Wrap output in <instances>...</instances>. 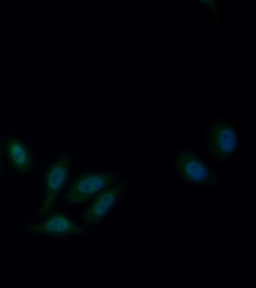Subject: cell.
Instances as JSON below:
<instances>
[{
	"label": "cell",
	"instance_id": "6",
	"mask_svg": "<svg viewBox=\"0 0 256 288\" xmlns=\"http://www.w3.org/2000/svg\"><path fill=\"white\" fill-rule=\"evenodd\" d=\"M123 189L124 184H120L98 194L84 214V224L91 225L100 222L112 208Z\"/></svg>",
	"mask_w": 256,
	"mask_h": 288
},
{
	"label": "cell",
	"instance_id": "8",
	"mask_svg": "<svg viewBox=\"0 0 256 288\" xmlns=\"http://www.w3.org/2000/svg\"><path fill=\"white\" fill-rule=\"evenodd\" d=\"M200 3L208 5V6H213L214 1L212 0H198Z\"/></svg>",
	"mask_w": 256,
	"mask_h": 288
},
{
	"label": "cell",
	"instance_id": "4",
	"mask_svg": "<svg viewBox=\"0 0 256 288\" xmlns=\"http://www.w3.org/2000/svg\"><path fill=\"white\" fill-rule=\"evenodd\" d=\"M70 159L62 156L48 168L46 178V194L39 210L41 218L48 216L52 210L58 194L68 177Z\"/></svg>",
	"mask_w": 256,
	"mask_h": 288
},
{
	"label": "cell",
	"instance_id": "1",
	"mask_svg": "<svg viewBox=\"0 0 256 288\" xmlns=\"http://www.w3.org/2000/svg\"><path fill=\"white\" fill-rule=\"evenodd\" d=\"M174 166L178 175L188 184L212 186L216 183V176L214 171L192 152H178L175 156Z\"/></svg>",
	"mask_w": 256,
	"mask_h": 288
},
{
	"label": "cell",
	"instance_id": "3",
	"mask_svg": "<svg viewBox=\"0 0 256 288\" xmlns=\"http://www.w3.org/2000/svg\"><path fill=\"white\" fill-rule=\"evenodd\" d=\"M116 180V176L109 172L82 174L71 184L64 200L66 203L72 204L84 202Z\"/></svg>",
	"mask_w": 256,
	"mask_h": 288
},
{
	"label": "cell",
	"instance_id": "9",
	"mask_svg": "<svg viewBox=\"0 0 256 288\" xmlns=\"http://www.w3.org/2000/svg\"><path fill=\"white\" fill-rule=\"evenodd\" d=\"M1 146H2V143L0 142V156H1Z\"/></svg>",
	"mask_w": 256,
	"mask_h": 288
},
{
	"label": "cell",
	"instance_id": "7",
	"mask_svg": "<svg viewBox=\"0 0 256 288\" xmlns=\"http://www.w3.org/2000/svg\"><path fill=\"white\" fill-rule=\"evenodd\" d=\"M5 151L12 168L18 172L26 173L34 167L33 157L26 146L20 139L14 137L7 138Z\"/></svg>",
	"mask_w": 256,
	"mask_h": 288
},
{
	"label": "cell",
	"instance_id": "2",
	"mask_svg": "<svg viewBox=\"0 0 256 288\" xmlns=\"http://www.w3.org/2000/svg\"><path fill=\"white\" fill-rule=\"evenodd\" d=\"M238 140L234 128L222 120L212 122L208 127L206 144L210 154L215 159L225 160L236 150Z\"/></svg>",
	"mask_w": 256,
	"mask_h": 288
},
{
	"label": "cell",
	"instance_id": "5",
	"mask_svg": "<svg viewBox=\"0 0 256 288\" xmlns=\"http://www.w3.org/2000/svg\"><path fill=\"white\" fill-rule=\"evenodd\" d=\"M28 228L36 234L57 238L80 235L86 232L59 212L54 214L42 222L28 226Z\"/></svg>",
	"mask_w": 256,
	"mask_h": 288
}]
</instances>
